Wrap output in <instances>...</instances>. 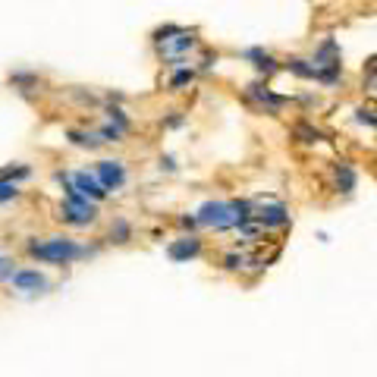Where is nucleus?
<instances>
[{
    "label": "nucleus",
    "instance_id": "nucleus-1",
    "mask_svg": "<svg viewBox=\"0 0 377 377\" xmlns=\"http://www.w3.org/2000/svg\"><path fill=\"white\" fill-rule=\"evenodd\" d=\"M22 251L38 264H50V267H69V264L91 258L94 249L82 245L79 239L66 236V232H54V236H29Z\"/></svg>",
    "mask_w": 377,
    "mask_h": 377
},
{
    "label": "nucleus",
    "instance_id": "nucleus-2",
    "mask_svg": "<svg viewBox=\"0 0 377 377\" xmlns=\"http://www.w3.org/2000/svg\"><path fill=\"white\" fill-rule=\"evenodd\" d=\"M6 289L16 295H41L50 289V280L44 270L31 267V264H19L16 274L10 276V283H6Z\"/></svg>",
    "mask_w": 377,
    "mask_h": 377
},
{
    "label": "nucleus",
    "instance_id": "nucleus-3",
    "mask_svg": "<svg viewBox=\"0 0 377 377\" xmlns=\"http://www.w3.org/2000/svg\"><path fill=\"white\" fill-rule=\"evenodd\" d=\"M94 176H98V182L104 186L107 195H117L126 188V182H129V170H126L123 161H110V157H104V161L94 163Z\"/></svg>",
    "mask_w": 377,
    "mask_h": 377
},
{
    "label": "nucleus",
    "instance_id": "nucleus-4",
    "mask_svg": "<svg viewBox=\"0 0 377 377\" xmlns=\"http://www.w3.org/2000/svg\"><path fill=\"white\" fill-rule=\"evenodd\" d=\"M69 186L79 195H85L88 201H94V205H101V201L107 198L104 186H101L98 176H94V170H73V173H69Z\"/></svg>",
    "mask_w": 377,
    "mask_h": 377
},
{
    "label": "nucleus",
    "instance_id": "nucleus-5",
    "mask_svg": "<svg viewBox=\"0 0 377 377\" xmlns=\"http://www.w3.org/2000/svg\"><path fill=\"white\" fill-rule=\"evenodd\" d=\"M255 220L264 226V230H283L289 226V214L280 201H267V205H258L255 207Z\"/></svg>",
    "mask_w": 377,
    "mask_h": 377
},
{
    "label": "nucleus",
    "instance_id": "nucleus-6",
    "mask_svg": "<svg viewBox=\"0 0 377 377\" xmlns=\"http://www.w3.org/2000/svg\"><path fill=\"white\" fill-rule=\"evenodd\" d=\"M167 251L173 261H188V258H198L205 251V245H201L198 236H182V239H173Z\"/></svg>",
    "mask_w": 377,
    "mask_h": 377
},
{
    "label": "nucleus",
    "instance_id": "nucleus-7",
    "mask_svg": "<svg viewBox=\"0 0 377 377\" xmlns=\"http://www.w3.org/2000/svg\"><path fill=\"white\" fill-rule=\"evenodd\" d=\"M249 98L258 101L261 107H267V113H276L283 107V98L270 94V88H264V85H249Z\"/></svg>",
    "mask_w": 377,
    "mask_h": 377
},
{
    "label": "nucleus",
    "instance_id": "nucleus-8",
    "mask_svg": "<svg viewBox=\"0 0 377 377\" xmlns=\"http://www.w3.org/2000/svg\"><path fill=\"white\" fill-rule=\"evenodd\" d=\"M10 85L16 88L19 94H31L38 85H41V79H38V73H29V69H16V73L10 75Z\"/></svg>",
    "mask_w": 377,
    "mask_h": 377
},
{
    "label": "nucleus",
    "instance_id": "nucleus-9",
    "mask_svg": "<svg viewBox=\"0 0 377 377\" xmlns=\"http://www.w3.org/2000/svg\"><path fill=\"white\" fill-rule=\"evenodd\" d=\"M333 182H337V188L343 195H349L352 188H355V170H352L349 163H337V167H333Z\"/></svg>",
    "mask_w": 377,
    "mask_h": 377
},
{
    "label": "nucleus",
    "instance_id": "nucleus-10",
    "mask_svg": "<svg viewBox=\"0 0 377 377\" xmlns=\"http://www.w3.org/2000/svg\"><path fill=\"white\" fill-rule=\"evenodd\" d=\"M0 179H10V182L25 186V182L31 179V167L29 163H6V167H0Z\"/></svg>",
    "mask_w": 377,
    "mask_h": 377
},
{
    "label": "nucleus",
    "instance_id": "nucleus-11",
    "mask_svg": "<svg viewBox=\"0 0 377 377\" xmlns=\"http://www.w3.org/2000/svg\"><path fill=\"white\" fill-rule=\"evenodd\" d=\"M245 57H249V60H255V69H258V73H264V75H270L276 69V60L267 54V50H261V47L245 50Z\"/></svg>",
    "mask_w": 377,
    "mask_h": 377
},
{
    "label": "nucleus",
    "instance_id": "nucleus-12",
    "mask_svg": "<svg viewBox=\"0 0 377 377\" xmlns=\"http://www.w3.org/2000/svg\"><path fill=\"white\" fill-rule=\"evenodd\" d=\"M110 242H117V245H126L132 239V223L129 220H123V217H113V223H110Z\"/></svg>",
    "mask_w": 377,
    "mask_h": 377
},
{
    "label": "nucleus",
    "instance_id": "nucleus-13",
    "mask_svg": "<svg viewBox=\"0 0 377 377\" xmlns=\"http://www.w3.org/2000/svg\"><path fill=\"white\" fill-rule=\"evenodd\" d=\"M19 198H22V186H19V182H10V179H0V207L16 205Z\"/></svg>",
    "mask_w": 377,
    "mask_h": 377
},
{
    "label": "nucleus",
    "instance_id": "nucleus-14",
    "mask_svg": "<svg viewBox=\"0 0 377 377\" xmlns=\"http://www.w3.org/2000/svg\"><path fill=\"white\" fill-rule=\"evenodd\" d=\"M192 82H195V69L192 66H176L173 79H170V88H173V91H182V88L192 85Z\"/></svg>",
    "mask_w": 377,
    "mask_h": 377
},
{
    "label": "nucleus",
    "instance_id": "nucleus-15",
    "mask_svg": "<svg viewBox=\"0 0 377 377\" xmlns=\"http://www.w3.org/2000/svg\"><path fill=\"white\" fill-rule=\"evenodd\" d=\"M355 119H358V123H364V126H371V129H377V117L371 110H364V107H362V110H355Z\"/></svg>",
    "mask_w": 377,
    "mask_h": 377
},
{
    "label": "nucleus",
    "instance_id": "nucleus-16",
    "mask_svg": "<svg viewBox=\"0 0 377 377\" xmlns=\"http://www.w3.org/2000/svg\"><path fill=\"white\" fill-rule=\"evenodd\" d=\"M179 226H182V230H195L198 220H195V217H179Z\"/></svg>",
    "mask_w": 377,
    "mask_h": 377
},
{
    "label": "nucleus",
    "instance_id": "nucleus-17",
    "mask_svg": "<svg viewBox=\"0 0 377 377\" xmlns=\"http://www.w3.org/2000/svg\"><path fill=\"white\" fill-rule=\"evenodd\" d=\"M0 261H3V251H0Z\"/></svg>",
    "mask_w": 377,
    "mask_h": 377
}]
</instances>
